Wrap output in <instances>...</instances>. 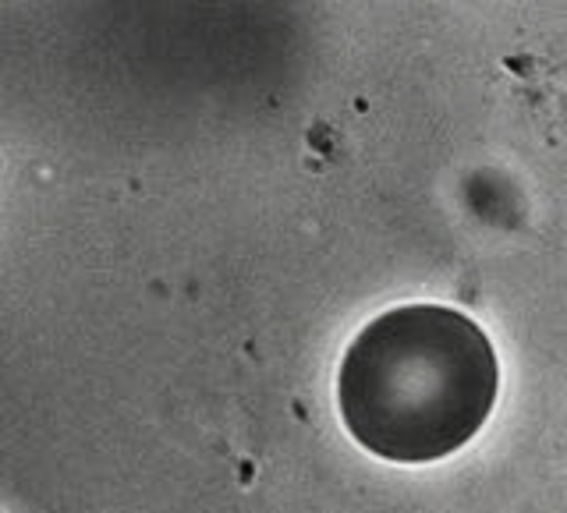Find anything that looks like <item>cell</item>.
<instances>
[{
	"label": "cell",
	"instance_id": "6da1fadb",
	"mask_svg": "<svg viewBox=\"0 0 567 513\" xmlns=\"http://www.w3.org/2000/svg\"><path fill=\"white\" fill-rule=\"evenodd\" d=\"M496 389L489 336L451 305H398L369 318L337 371L344 429L394 464H430L468 447Z\"/></svg>",
	"mask_w": 567,
	"mask_h": 513
}]
</instances>
